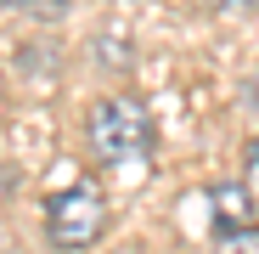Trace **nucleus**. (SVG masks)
<instances>
[{"label": "nucleus", "instance_id": "obj_1", "mask_svg": "<svg viewBox=\"0 0 259 254\" xmlns=\"http://www.w3.org/2000/svg\"><path fill=\"white\" fill-rule=\"evenodd\" d=\"M84 136H91V153L102 164H136L152 153L158 130H152V113L136 96H102L91 113H84Z\"/></svg>", "mask_w": 259, "mask_h": 254}, {"label": "nucleus", "instance_id": "obj_2", "mask_svg": "<svg viewBox=\"0 0 259 254\" xmlns=\"http://www.w3.org/2000/svg\"><path fill=\"white\" fill-rule=\"evenodd\" d=\"M102 226H107V203H102L96 187H68V192H57V198L46 203V237H51V248H62V254L91 248V243L102 237Z\"/></svg>", "mask_w": 259, "mask_h": 254}, {"label": "nucleus", "instance_id": "obj_3", "mask_svg": "<svg viewBox=\"0 0 259 254\" xmlns=\"http://www.w3.org/2000/svg\"><path fill=\"white\" fill-rule=\"evenodd\" d=\"M253 226V192L248 187H214V232Z\"/></svg>", "mask_w": 259, "mask_h": 254}, {"label": "nucleus", "instance_id": "obj_4", "mask_svg": "<svg viewBox=\"0 0 259 254\" xmlns=\"http://www.w3.org/2000/svg\"><path fill=\"white\" fill-rule=\"evenodd\" d=\"M214 254H259V226H231V232H214Z\"/></svg>", "mask_w": 259, "mask_h": 254}, {"label": "nucleus", "instance_id": "obj_5", "mask_svg": "<svg viewBox=\"0 0 259 254\" xmlns=\"http://www.w3.org/2000/svg\"><path fill=\"white\" fill-rule=\"evenodd\" d=\"M203 6L220 17H248V12H259V0H203Z\"/></svg>", "mask_w": 259, "mask_h": 254}, {"label": "nucleus", "instance_id": "obj_6", "mask_svg": "<svg viewBox=\"0 0 259 254\" xmlns=\"http://www.w3.org/2000/svg\"><path fill=\"white\" fill-rule=\"evenodd\" d=\"M62 0H6V12L12 17H34V12H57Z\"/></svg>", "mask_w": 259, "mask_h": 254}, {"label": "nucleus", "instance_id": "obj_7", "mask_svg": "<svg viewBox=\"0 0 259 254\" xmlns=\"http://www.w3.org/2000/svg\"><path fill=\"white\" fill-rule=\"evenodd\" d=\"M242 164H248V192L259 198V136L248 141V153H242Z\"/></svg>", "mask_w": 259, "mask_h": 254}]
</instances>
